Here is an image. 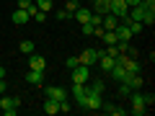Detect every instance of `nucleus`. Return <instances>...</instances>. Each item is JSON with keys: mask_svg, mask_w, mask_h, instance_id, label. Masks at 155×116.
Wrapping results in <instances>:
<instances>
[{"mask_svg": "<svg viewBox=\"0 0 155 116\" xmlns=\"http://www.w3.org/2000/svg\"><path fill=\"white\" fill-rule=\"evenodd\" d=\"M57 18H60V21H67V18H72V16L65 11V8H62V11H57Z\"/></svg>", "mask_w": 155, "mask_h": 116, "instance_id": "nucleus-25", "label": "nucleus"}, {"mask_svg": "<svg viewBox=\"0 0 155 116\" xmlns=\"http://www.w3.org/2000/svg\"><path fill=\"white\" fill-rule=\"evenodd\" d=\"M0 80H5V67H0Z\"/></svg>", "mask_w": 155, "mask_h": 116, "instance_id": "nucleus-31", "label": "nucleus"}, {"mask_svg": "<svg viewBox=\"0 0 155 116\" xmlns=\"http://www.w3.org/2000/svg\"><path fill=\"white\" fill-rule=\"evenodd\" d=\"M26 83H31V85H44V72L28 70V72H26Z\"/></svg>", "mask_w": 155, "mask_h": 116, "instance_id": "nucleus-13", "label": "nucleus"}, {"mask_svg": "<svg viewBox=\"0 0 155 116\" xmlns=\"http://www.w3.org/2000/svg\"><path fill=\"white\" fill-rule=\"evenodd\" d=\"M44 95H47V98H54V101H65L67 98V90L60 88V85H44Z\"/></svg>", "mask_w": 155, "mask_h": 116, "instance_id": "nucleus-7", "label": "nucleus"}, {"mask_svg": "<svg viewBox=\"0 0 155 116\" xmlns=\"http://www.w3.org/2000/svg\"><path fill=\"white\" fill-rule=\"evenodd\" d=\"M91 16H93V11H91V8H85V5H80L75 13H72V18H75L78 23H88V21H91Z\"/></svg>", "mask_w": 155, "mask_h": 116, "instance_id": "nucleus-9", "label": "nucleus"}, {"mask_svg": "<svg viewBox=\"0 0 155 116\" xmlns=\"http://www.w3.org/2000/svg\"><path fill=\"white\" fill-rule=\"evenodd\" d=\"M60 111H65V114L70 111V103H67V98H65V101H60Z\"/></svg>", "mask_w": 155, "mask_h": 116, "instance_id": "nucleus-27", "label": "nucleus"}, {"mask_svg": "<svg viewBox=\"0 0 155 116\" xmlns=\"http://www.w3.org/2000/svg\"><path fill=\"white\" fill-rule=\"evenodd\" d=\"M116 41H119V39H116L114 31H106V34H104V44H106V47H116Z\"/></svg>", "mask_w": 155, "mask_h": 116, "instance_id": "nucleus-17", "label": "nucleus"}, {"mask_svg": "<svg viewBox=\"0 0 155 116\" xmlns=\"http://www.w3.org/2000/svg\"><path fill=\"white\" fill-rule=\"evenodd\" d=\"M101 108H104L106 114H114V116H124L127 114V108H119V106H114V103H104Z\"/></svg>", "mask_w": 155, "mask_h": 116, "instance_id": "nucleus-15", "label": "nucleus"}, {"mask_svg": "<svg viewBox=\"0 0 155 116\" xmlns=\"http://www.w3.org/2000/svg\"><path fill=\"white\" fill-rule=\"evenodd\" d=\"M101 26H104L106 31H114V28L119 26V18H116L114 13H106V16H101Z\"/></svg>", "mask_w": 155, "mask_h": 116, "instance_id": "nucleus-10", "label": "nucleus"}, {"mask_svg": "<svg viewBox=\"0 0 155 116\" xmlns=\"http://www.w3.org/2000/svg\"><path fill=\"white\" fill-rule=\"evenodd\" d=\"M31 18H34L36 23H44V21H47V13H44V11H36V13H34Z\"/></svg>", "mask_w": 155, "mask_h": 116, "instance_id": "nucleus-23", "label": "nucleus"}, {"mask_svg": "<svg viewBox=\"0 0 155 116\" xmlns=\"http://www.w3.org/2000/svg\"><path fill=\"white\" fill-rule=\"evenodd\" d=\"M140 93H142V101H145V106H147V108H153V106H155V95L150 93V90H140Z\"/></svg>", "mask_w": 155, "mask_h": 116, "instance_id": "nucleus-18", "label": "nucleus"}, {"mask_svg": "<svg viewBox=\"0 0 155 116\" xmlns=\"http://www.w3.org/2000/svg\"><path fill=\"white\" fill-rule=\"evenodd\" d=\"M129 93H132V88H129L127 83H119V95H122V98H129Z\"/></svg>", "mask_w": 155, "mask_h": 116, "instance_id": "nucleus-20", "label": "nucleus"}, {"mask_svg": "<svg viewBox=\"0 0 155 116\" xmlns=\"http://www.w3.org/2000/svg\"><path fill=\"white\" fill-rule=\"evenodd\" d=\"M78 62H80V65H85V67H93L96 62H98V49L88 47L85 52H80V54H78Z\"/></svg>", "mask_w": 155, "mask_h": 116, "instance_id": "nucleus-6", "label": "nucleus"}, {"mask_svg": "<svg viewBox=\"0 0 155 116\" xmlns=\"http://www.w3.org/2000/svg\"><path fill=\"white\" fill-rule=\"evenodd\" d=\"M28 18H31V16H28V11H23V8H16V11H13V16H11V21L16 23V26H23Z\"/></svg>", "mask_w": 155, "mask_h": 116, "instance_id": "nucleus-12", "label": "nucleus"}, {"mask_svg": "<svg viewBox=\"0 0 155 116\" xmlns=\"http://www.w3.org/2000/svg\"><path fill=\"white\" fill-rule=\"evenodd\" d=\"M18 106H21V98H8L5 93L0 95V111L5 116H16L18 114Z\"/></svg>", "mask_w": 155, "mask_h": 116, "instance_id": "nucleus-2", "label": "nucleus"}, {"mask_svg": "<svg viewBox=\"0 0 155 116\" xmlns=\"http://www.w3.org/2000/svg\"><path fill=\"white\" fill-rule=\"evenodd\" d=\"M18 49H21V54H34L36 44H34V41H28V39H23L21 44H18Z\"/></svg>", "mask_w": 155, "mask_h": 116, "instance_id": "nucleus-16", "label": "nucleus"}, {"mask_svg": "<svg viewBox=\"0 0 155 116\" xmlns=\"http://www.w3.org/2000/svg\"><path fill=\"white\" fill-rule=\"evenodd\" d=\"M80 62H78V57H67V67H78Z\"/></svg>", "mask_w": 155, "mask_h": 116, "instance_id": "nucleus-26", "label": "nucleus"}, {"mask_svg": "<svg viewBox=\"0 0 155 116\" xmlns=\"http://www.w3.org/2000/svg\"><path fill=\"white\" fill-rule=\"evenodd\" d=\"M28 5H31V0H18V8H23V11H26Z\"/></svg>", "mask_w": 155, "mask_h": 116, "instance_id": "nucleus-28", "label": "nucleus"}, {"mask_svg": "<svg viewBox=\"0 0 155 116\" xmlns=\"http://www.w3.org/2000/svg\"><path fill=\"white\" fill-rule=\"evenodd\" d=\"M5 93V80H0V95Z\"/></svg>", "mask_w": 155, "mask_h": 116, "instance_id": "nucleus-30", "label": "nucleus"}, {"mask_svg": "<svg viewBox=\"0 0 155 116\" xmlns=\"http://www.w3.org/2000/svg\"><path fill=\"white\" fill-rule=\"evenodd\" d=\"M44 114H47V116H54V114H60V101H54V98H47V101H44Z\"/></svg>", "mask_w": 155, "mask_h": 116, "instance_id": "nucleus-14", "label": "nucleus"}, {"mask_svg": "<svg viewBox=\"0 0 155 116\" xmlns=\"http://www.w3.org/2000/svg\"><path fill=\"white\" fill-rule=\"evenodd\" d=\"M80 31H83V36H91L93 34V26L91 23H80Z\"/></svg>", "mask_w": 155, "mask_h": 116, "instance_id": "nucleus-24", "label": "nucleus"}, {"mask_svg": "<svg viewBox=\"0 0 155 116\" xmlns=\"http://www.w3.org/2000/svg\"><path fill=\"white\" fill-rule=\"evenodd\" d=\"M28 67H31V70L44 72V70H47V60H44L41 54H28Z\"/></svg>", "mask_w": 155, "mask_h": 116, "instance_id": "nucleus-8", "label": "nucleus"}, {"mask_svg": "<svg viewBox=\"0 0 155 116\" xmlns=\"http://www.w3.org/2000/svg\"><path fill=\"white\" fill-rule=\"evenodd\" d=\"M132 108L127 111V114H132V116H142V114H147V106H145V101H142V93L140 90H132Z\"/></svg>", "mask_w": 155, "mask_h": 116, "instance_id": "nucleus-3", "label": "nucleus"}, {"mask_svg": "<svg viewBox=\"0 0 155 116\" xmlns=\"http://www.w3.org/2000/svg\"><path fill=\"white\" fill-rule=\"evenodd\" d=\"M127 23H129V28H132V34H140V31L145 28V26H142L140 21H127Z\"/></svg>", "mask_w": 155, "mask_h": 116, "instance_id": "nucleus-22", "label": "nucleus"}, {"mask_svg": "<svg viewBox=\"0 0 155 116\" xmlns=\"http://www.w3.org/2000/svg\"><path fill=\"white\" fill-rule=\"evenodd\" d=\"M78 8H80V3H78V0H67V8H65V11L70 13V16H72V13H75Z\"/></svg>", "mask_w": 155, "mask_h": 116, "instance_id": "nucleus-21", "label": "nucleus"}, {"mask_svg": "<svg viewBox=\"0 0 155 116\" xmlns=\"http://www.w3.org/2000/svg\"><path fill=\"white\" fill-rule=\"evenodd\" d=\"M91 11L98 13V16H106V13H111V3L109 0H93V8Z\"/></svg>", "mask_w": 155, "mask_h": 116, "instance_id": "nucleus-11", "label": "nucleus"}, {"mask_svg": "<svg viewBox=\"0 0 155 116\" xmlns=\"http://www.w3.org/2000/svg\"><path fill=\"white\" fill-rule=\"evenodd\" d=\"M111 3V13H114L119 21H129V5L124 0H109Z\"/></svg>", "mask_w": 155, "mask_h": 116, "instance_id": "nucleus-4", "label": "nucleus"}, {"mask_svg": "<svg viewBox=\"0 0 155 116\" xmlns=\"http://www.w3.org/2000/svg\"><path fill=\"white\" fill-rule=\"evenodd\" d=\"M88 77H91V67H85V65L72 67V85H85Z\"/></svg>", "mask_w": 155, "mask_h": 116, "instance_id": "nucleus-5", "label": "nucleus"}, {"mask_svg": "<svg viewBox=\"0 0 155 116\" xmlns=\"http://www.w3.org/2000/svg\"><path fill=\"white\" fill-rule=\"evenodd\" d=\"M72 95H75L78 106L85 108V111H98L104 106V93H96L93 88H88V83L85 85H72Z\"/></svg>", "mask_w": 155, "mask_h": 116, "instance_id": "nucleus-1", "label": "nucleus"}, {"mask_svg": "<svg viewBox=\"0 0 155 116\" xmlns=\"http://www.w3.org/2000/svg\"><path fill=\"white\" fill-rule=\"evenodd\" d=\"M124 3H127V5L132 8V5H140V3H142V0H124Z\"/></svg>", "mask_w": 155, "mask_h": 116, "instance_id": "nucleus-29", "label": "nucleus"}, {"mask_svg": "<svg viewBox=\"0 0 155 116\" xmlns=\"http://www.w3.org/2000/svg\"><path fill=\"white\" fill-rule=\"evenodd\" d=\"M36 8H39V11H44V13H49L52 11V0H36Z\"/></svg>", "mask_w": 155, "mask_h": 116, "instance_id": "nucleus-19", "label": "nucleus"}]
</instances>
